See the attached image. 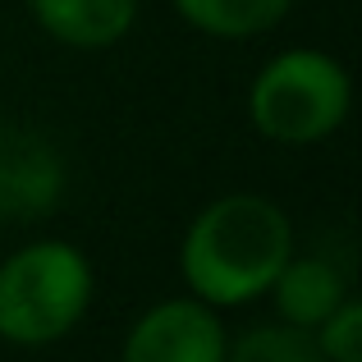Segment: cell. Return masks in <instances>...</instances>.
<instances>
[{
	"label": "cell",
	"instance_id": "6da1fadb",
	"mask_svg": "<svg viewBox=\"0 0 362 362\" xmlns=\"http://www.w3.org/2000/svg\"><path fill=\"white\" fill-rule=\"evenodd\" d=\"M289 257L293 225L280 202L262 193H225L188 221L179 243V275L193 298L225 312L266 298Z\"/></svg>",
	"mask_w": 362,
	"mask_h": 362
},
{
	"label": "cell",
	"instance_id": "7a4b0ae2",
	"mask_svg": "<svg viewBox=\"0 0 362 362\" xmlns=\"http://www.w3.org/2000/svg\"><path fill=\"white\" fill-rule=\"evenodd\" d=\"M97 293V271L78 243L37 239L0 262V339L46 349L83 326Z\"/></svg>",
	"mask_w": 362,
	"mask_h": 362
},
{
	"label": "cell",
	"instance_id": "3957f363",
	"mask_svg": "<svg viewBox=\"0 0 362 362\" xmlns=\"http://www.w3.org/2000/svg\"><path fill=\"white\" fill-rule=\"evenodd\" d=\"M354 106L349 69L330 51L289 46L252 74L247 119L275 147H317L335 138Z\"/></svg>",
	"mask_w": 362,
	"mask_h": 362
},
{
	"label": "cell",
	"instance_id": "277c9868",
	"mask_svg": "<svg viewBox=\"0 0 362 362\" xmlns=\"http://www.w3.org/2000/svg\"><path fill=\"white\" fill-rule=\"evenodd\" d=\"M230 335L202 298H160L129 326L119 362H225Z\"/></svg>",
	"mask_w": 362,
	"mask_h": 362
},
{
	"label": "cell",
	"instance_id": "5b68a950",
	"mask_svg": "<svg viewBox=\"0 0 362 362\" xmlns=\"http://www.w3.org/2000/svg\"><path fill=\"white\" fill-rule=\"evenodd\" d=\"M60 197V160L37 133L0 129V216H46Z\"/></svg>",
	"mask_w": 362,
	"mask_h": 362
},
{
	"label": "cell",
	"instance_id": "8992f818",
	"mask_svg": "<svg viewBox=\"0 0 362 362\" xmlns=\"http://www.w3.org/2000/svg\"><path fill=\"white\" fill-rule=\"evenodd\" d=\"M142 0H28L37 28L74 51H106L138 23Z\"/></svg>",
	"mask_w": 362,
	"mask_h": 362
},
{
	"label": "cell",
	"instance_id": "52a82bcc",
	"mask_svg": "<svg viewBox=\"0 0 362 362\" xmlns=\"http://www.w3.org/2000/svg\"><path fill=\"white\" fill-rule=\"evenodd\" d=\"M266 293H271L280 321L298 330H317L349 298V275L326 257H289Z\"/></svg>",
	"mask_w": 362,
	"mask_h": 362
},
{
	"label": "cell",
	"instance_id": "ba28073f",
	"mask_svg": "<svg viewBox=\"0 0 362 362\" xmlns=\"http://www.w3.org/2000/svg\"><path fill=\"white\" fill-rule=\"evenodd\" d=\"M188 28L221 42H247L284 23L293 0H170Z\"/></svg>",
	"mask_w": 362,
	"mask_h": 362
},
{
	"label": "cell",
	"instance_id": "9c48e42d",
	"mask_svg": "<svg viewBox=\"0 0 362 362\" xmlns=\"http://www.w3.org/2000/svg\"><path fill=\"white\" fill-rule=\"evenodd\" d=\"M225 362H326V358H321L312 330L275 321V326H257V330H243L239 339H230Z\"/></svg>",
	"mask_w": 362,
	"mask_h": 362
},
{
	"label": "cell",
	"instance_id": "30bf717a",
	"mask_svg": "<svg viewBox=\"0 0 362 362\" xmlns=\"http://www.w3.org/2000/svg\"><path fill=\"white\" fill-rule=\"evenodd\" d=\"M312 339H317V349H321L326 362H362V303L349 293V298L312 330Z\"/></svg>",
	"mask_w": 362,
	"mask_h": 362
}]
</instances>
